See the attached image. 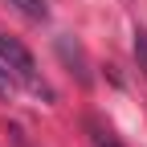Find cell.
<instances>
[{
  "label": "cell",
  "instance_id": "1",
  "mask_svg": "<svg viewBox=\"0 0 147 147\" xmlns=\"http://www.w3.org/2000/svg\"><path fill=\"white\" fill-rule=\"evenodd\" d=\"M0 61H4V69L16 78V86H29L33 94H45V98H53L49 94V86L41 82V74H37V61H33V53L16 41V37H4L0 33Z\"/></svg>",
  "mask_w": 147,
  "mask_h": 147
},
{
  "label": "cell",
  "instance_id": "2",
  "mask_svg": "<svg viewBox=\"0 0 147 147\" xmlns=\"http://www.w3.org/2000/svg\"><path fill=\"white\" fill-rule=\"evenodd\" d=\"M53 45H57V57L69 65V74H74L82 86H90V82H94V74H90V61H86V53H82V45L74 41V37H57Z\"/></svg>",
  "mask_w": 147,
  "mask_h": 147
},
{
  "label": "cell",
  "instance_id": "3",
  "mask_svg": "<svg viewBox=\"0 0 147 147\" xmlns=\"http://www.w3.org/2000/svg\"><path fill=\"white\" fill-rule=\"evenodd\" d=\"M86 135H90V147H123L119 135L110 131L102 119H94V115H86Z\"/></svg>",
  "mask_w": 147,
  "mask_h": 147
},
{
  "label": "cell",
  "instance_id": "4",
  "mask_svg": "<svg viewBox=\"0 0 147 147\" xmlns=\"http://www.w3.org/2000/svg\"><path fill=\"white\" fill-rule=\"evenodd\" d=\"M4 4H12L25 21H37V25L49 21V0H4Z\"/></svg>",
  "mask_w": 147,
  "mask_h": 147
},
{
  "label": "cell",
  "instance_id": "5",
  "mask_svg": "<svg viewBox=\"0 0 147 147\" xmlns=\"http://www.w3.org/2000/svg\"><path fill=\"white\" fill-rule=\"evenodd\" d=\"M12 90H16V78H12V74L4 69V61H0V98H8Z\"/></svg>",
  "mask_w": 147,
  "mask_h": 147
},
{
  "label": "cell",
  "instance_id": "6",
  "mask_svg": "<svg viewBox=\"0 0 147 147\" xmlns=\"http://www.w3.org/2000/svg\"><path fill=\"white\" fill-rule=\"evenodd\" d=\"M135 57H139L143 69H147V33H135Z\"/></svg>",
  "mask_w": 147,
  "mask_h": 147
}]
</instances>
